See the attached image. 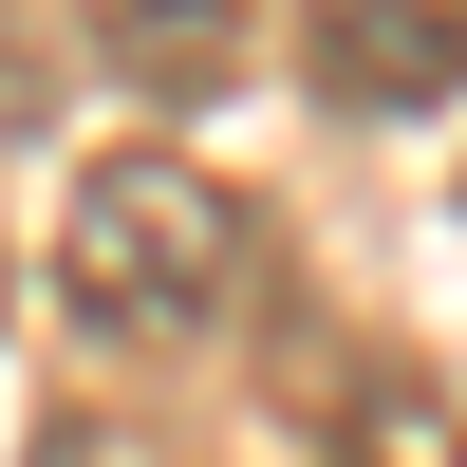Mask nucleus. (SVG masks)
I'll return each instance as SVG.
<instances>
[{
	"instance_id": "obj_2",
	"label": "nucleus",
	"mask_w": 467,
	"mask_h": 467,
	"mask_svg": "<svg viewBox=\"0 0 467 467\" xmlns=\"http://www.w3.org/2000/svg\"><path fill=\"white\" fill-rule=\"evenodd\" d=\"M299 19H318L337 112H431V94H467V0H299Z\"/></svg>"
},
{
	"instance_id": "obj_4",
	"label": "nucleus",
	"mask_w": 467,
	"mask_h": 467,
	"mask_svg": "<svg viewBox=\"0 0 467 467\" xmlns=\"http://www.w3.org/2000/svg\"><path fill=\"white\" fill-rule=\"evenodd\" d=\"M57 94H75V19L57 0H0V131H37Z\"/></svg>"
},
{
	"instance_id": "obj_3",
	"label": "nucleus",
	"mask_w": 467,
	"mask_h": 467,
	"mask_svg": "<svg viewBox=\"0 0 467 467\" xmlns=\"http://www.w3.org/2000/svg\"><path fill=\"white\" fill-rule=\"evenodd\" d=\"M75 19H94V75H131L150 112H206V94H244L262 0H75Z\"/></svg>"
},
{
	"instance_id": "obj_1",
	"label": "nucleus",
	"mask_w": 467,
	"mask_h": 467,
	"mask_svg": "<svg viewBox=\"0 0 467 467\" xmlns=\"http://www.w3.org/2000/svg\"><path fill=\"white\" fill-rule=\"evenodd\" d=\"M244 299V187L187 150H94L57 206V318L94 356H187Z\"/></svg>"
}]
</instances>
